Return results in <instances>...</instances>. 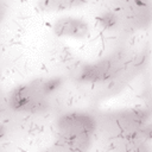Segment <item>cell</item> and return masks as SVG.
<instances>
[{
	"label": "cell",
	"mask_w": 152,
	"mask_h": 152,
	"mask_svg": "<svg viewBox=\"0 0 152 152\" xmlns=\"http://www.w3.org/2000/svg\"><path fill=\"white\" fill-rule=\"evenodd\" d=\"M82 1H71V0H46L39 2V7L44 11H61L66 10L72 6L81 5Z\"/></svg>",
	"instance_id": "277c9868"
},
{
	"label": "cell",
	"mask_w": 152,
	"mask_h": 152,
	"mask_svg": "<svg viewBox=\"0 0 152 152\" xmlns=\"http://www.w3.org/2000/svg\"><path fill=\"white\" fill-rule=\"evenodd\" d=\"M12 103L17 109L36 110L40 106V100L38 97V94L34 93L31 88L21 87L13 94Z\"/></svg>",
	"instance_id": "7a4b0ae2"
},
{
	"label": "cell",
	"mask_w": 152,
	"mask_h": 152,
	"mask_svg": "<svg viewBox=\"0 0 152 152\" xmlns=\"http://www.w3.org/2000/svg\"><path fill=\"white\" fill-rule=\"evenodd\" d=\"M108 64H109L108 62H101L95 65H90L86 68L82 74V78L90 80V81H97V80L104 78L107 75V70L109 68Z\"/></svg>",
	"instance_id": "3957f363"
},
{
	"label": "cell",
	"mask_w": 152,
	"mask_h": 152,
	"mask_svg": "<svg viewBox=\"0 0 152 152\" xmlns=\"http://www.w3.org/2000/svg\"><path fill=\"white\" fill-rule=\"evenodd\" d=\"M101 23H102V25H103L104 27L109 28V27H112V26L115 25L116 19H115V17L112 15V14H106V15H103V17L101 18Z\"/></svg>",
	"instance_id": "5b68a950"
},
{
	"label": "cell",
	"mask_w": 152,
	"mask_h": 152,
	"mask_svg": "<svg viewBox=\"0 0 152 152\" xmlns=\"http://www.w3.org/2000/svg\"><path fill=\"white\" fill-rule=\"evenodd\" d=\"M53 31L57 36L83 38L88 34L87 23L75 18H63L55 23Z\"/></svg>",
	"instance_id": "6da1fadb"
}]
</instances>
